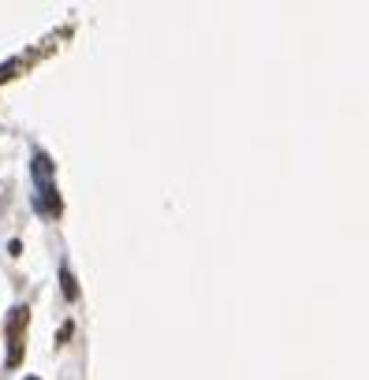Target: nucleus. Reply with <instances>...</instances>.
<instances>
[{"label":"nucleus","mask_w":369,"mask_h":380,"mask_svg":"<svg viewBox=\"0 0 369 380\" xmlns=\"http://www.w3.org/2000/svg\"><path fill=\"white\" fill-rule=\"evenodd\" d=\"M23 324H27V310L15 306L12 321H8V343H12V351H8V365H19V358H23Z\"/></svg>","instance_id":"nucleus-1"},{"label":"nucleus","mask_w":369,"mask_h":380,"mask_svg":"<svg viewBox=\"0 0 369 380\" xmlns=\"http://www.w3.org/2000/svg\"><path fill=\"white\" fill-rule=\"evenodd\" d=\"M34 205H38V213H45V216H60V194H57V187H52V183H38Z\"/></svg>","instance_id":"nucleus-2"},{"label":"nucleus","mask_w":369,"mask_h":380,"mask_svg":"<svg viewBox=\"0 0 369 380\" xmlns=\"http://www.w3.org/2000/svg\"><path fill=\"white\" fill-rule=\"evenodd\" d=\"M34 183H52V160L45 153L34 157Z\"/></svg>","instance_id":"nucleus-3"},{"label":"nucleus","mask_w":369,"mask_h":380,"mask_svg":"<svg viewBox=\"0 0 369 380\" xmlns=\"http://www.w3.org/2000/svg\"><path fill=\"white\" fill-rule=\"evenodd\" d=\"M60 287H63V298H71V302L79 298V284H75V276H71V268H68V265L60 268Z\"/></svg>","instance_id":"nucleus-4"},{"label":"nucleus","mask_w":369,"mask_h":380,"mask_svg":"<svg viewBox=\"0 0 369 380\" xmlns=\"http://www.w3.org/2000/svg\"><path fill=\"white\" fill-rule=\"evenodd\" d=\"M27 380H38V377H27Z\"/></svg>","instance_id":"nucleus-5"}]
</instances>
